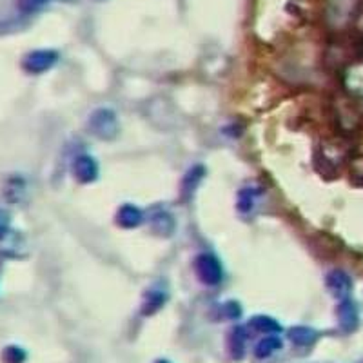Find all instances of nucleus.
Instances as JSON below:
<instances>
[{"label":"nucleus","instance_id":"nucleus-13","mask_svg":"<svg viewBox=\"0 0 363 363\" xmlns=\"http://www.w3.org/2000/svg\"><path fill=\"white\" fill-rule=\"evenodd\" d=\"M289 338L296 345L309 347L318 340V333L311 327H294V329L289 331Z\"/></svg>","mask_w":363,"mask_h":363},{"label":"nucleus","instance_id":"nucleus-20","mask_svg":"<svg viewBox=\"0 0 363 363\" xmlns=\"http://www.w3.org/2000/svg\"><path fill=\"white\" fill-rule=\"evenodd\" d=\"M51 0H18V9L22 13H37L46 8Z\"/></svg>","mask_w":363,"mask_h":363},{"label":"nucleus","instance_id":"nucleus-4","mask_svg":"<svg viewBox=\"0 0 363 363\" xmlns=\"http://www.w3.org/2000/svg\"><path fill=\"white\" fill-rule=\"evenodd\" d=\"M194 270H196V276L202 283L209 285V287H215L222 282L224 278V269H222V263H220L218 258L211 253L200 254L196 260H194Z\"/></svg>","mask_w":363,"mask_h":363},{"label":"nucleus","instance_id":"nucleus-12","mask_svg":"<svg viewBox=\"0 0 363 363\" xmlns=\"http://www.w3.org/2000/svg\"><path fill=\"white\" fill-rule=\"evenodd\" d=\"M203 174H206V171H203L202 165L191 167V171L186 174L184 182H182V196H184V200H189L193 196L194 189L198 187V182L202 180Z\"/></svg>","mask_w":363,"mask_h":363},{"label":"nucleus","instance_id":"nucleus-24","mask_svg":"<svg viewBox=\"0 0 363 363\" xmlns=\"http://www.w3.org/2000/svg\"><path fill=\"white\" fill-rule=\"evenodd\" d=\"M157 363H169V362H157Z\"/></svg>","mask_w":363,"mask_h":363},{"label":"nucleus","instance_id":"nucleus-3","mask_svg":"<svg viewBox=\"0 0 363 363\" xmlns=\"http://www.w3.org/2000/svg\"><path fill=\"white\" fill-rule=\"evenodd\" d=\"M359 102H356L355 98L349 97L343 102H340L338 106L334 107V117H336V122L342 127V131L345 135L349 133H355L356 129L362 127V111H359Z\"/></svg>","mask_w":363,"mask_h":363},{"label":"nucleus","instance_id":"nucleus-25","mask_svg":"<svg viewBox=\"0 0 363 363\" xmlns=\"http://www.w3.org/2000/svg\"><path fill=\"white\" fill-rule=\"evenodd\" d=\"M362 49H363V40H362Z\"/></svg>","mask_w":363,"mask_h":363},{"label":"nucleus","instance_id":"nucleus-19","mask_svg":"<svg viewBox=\"0 0 363 363\" xmlns=\"http://www.w3.org/2000/svg\"><path fill=\"white\" fill-rule=\"evenodd\" d=\"M349 171H351V180L356 186L363 187V155H355L349 162Z\"/></svg>","mask_w":363,"mask_h":363},{"label":"nucleus","instance_id":"nucleus-8","mask_svg":"<svg viewBox=\"0 0 363 363\" xmlns=\"http://www.w3.org/2000/svg\"><path fill=\"white\" fill-rule=\"evenodd\" d=\"M338 320L340 326L345 333H352V331L358 327L359 323V314H358V307L352 300L345 298V300H340L338 305Z\"/></svg>","mask_w":363,"mask_h":363},{"label":"nucleus","instance_id":"nucleus-17","mask_svg":"<svg viewBox=\"0 0 363 363\" xmlns=\"http://www.w3.org/2000/svg\"><path fill=\"white\" fill-rule=\"evenodd\" d=\"M165 304V294L162 291H151L148 296H145L144 300V307H142V311H144V314H153L157 313L158 309L164 307Z\"/></svg>","mask_w":363,"mask_h":363},{"label":"nucleus","instance_id":"nucleus-5","mask_svg":"<svg viewBox=\"0 0 363 363\" xmlns=\"http://www.w3.org/2000/svg\"><path fill=\"white\" fill-rule=\"evenodd\" d=\"M59 62V53L53 49H37L31 51L22 60V68L25 73L31 75H40V73L51 69Z\"/></svg>","mask_w":363,"mask_h":363},{"label":"nucleus","instance_id":"nucleus-21","mask_svg":"<svg viewBox=\"0 0 363 363\" xmlns=\"http://www.w3.org/2000/svg\"><path fill=\"white\" fill-rule=\"evenodd\" d=\"M6 363H24L25 362V352L22 351L20 347H8L2 355Z\"/></svg>","mask_w":363,"mask_h":363},{"label":"nucleus","instance_id":"nucleus-6","mask_svg":"<svg viewBox=\"0 0 363 363\" xmlns=\"http://www.w3.org/2000/svg\"><path fill=\"white\" fill-rule=\"evenodd\" d=\"M73 177L81 184H91L98 178V164L89 155H78L73 160Z\"/></svg>","mask_w":363,"mask_h":363},{"label":"nucleus","instance_id":"nucleus-9","mask_svg":"<svg viewBox=\"0 0 363 363\" xmlns=\"http://www.w3.org/2000/svg\"><path fill=\"white\" fill-rule=\"evenodd\" d=\"M345 88L349 97L363 104V66H351L345 71Z\"/></svg>","mask_w":363,"mask_h":363},{"label":"nucleus","instance_id":"nucleus-7","mask_svg":"<svg viewBox=\"0 0 363 363\" xmlns=\"http://www.w3.org/2000/svg\"><path fill=\"white\" fill-rule=\"evenodd\" d=\"M327 289H329L331 294L338 300H345L349 298L352 291V280L351 276L343 273V270H333L327 275Z\"/></svg>","mask_w":363,"mask_h":363},{"label":"nucleus","instance_id":"nucleus-26","mask_svg":"<svg viewBox=\"0 0 363 363\" xmlns=\"http://www.w3.org/2000/svg\"><path fill=\"white\" fill-rule=\"evenodd\" d=\"M66 2H69V0H66Z\"/></svg>","mask_w":363,"mask_h":363},{"label":"nucleus","instance_id":"nucleus-2","mask_svg":"<svg viewBox=\"0 0 363 363\" xmlns=\"http://www.w3.org/2000/svg\"><path fill=\"white\" fill-rule=\"evenodd\" d=\"M88 129L97 138L113 140L117 138V135L120 131L119 119H117L114 111L102 107V109H97L91 113V117L88 120Z\"/></svg>","mask_w":363,"mask_h":363},{"label":"nucleus","instance_id":"nucleus-18","mask_svg":"<svg viewBox=\"0 0 363 363\" xmlns=\"http://www.w3.org/2000/svg\"><path fill=\"white\" fill-rule=\"evenodd\" d=\"M229 347H231V352L234 358H242L245 351V333L244 329H234L231 334V340H229Z\"/></svg>","mask_w":363,"mask_h":363},{"label":"nucleus","instance_id":"nucleus-10","mask_svg":"<svg viewBox=\"0 0 363 363\" xmlns=\"http://www.w3.org/2000/svg\"><path fill=\"white\" fill-rule=\"evenodd\" d=\"M149 224H151L153 232H157L158 237H169L174 231V218L169 211L158 209L153 211L149 216Z\"/></svg>","mask_w":363,"mask_h":363},{"label":"nucleus","instance_id":"nucleus-23","mask_svg":"<svg viewBox=\"0 0 363 363\" xmlns=\"http://www.w3.org/2000/svg\"><path fill=\"white\" fill-rule=\"evenodd\" d=\"M9 231V215L6 211H0V240L8 234Z\"/></svg>","mask_w":363,"mask_h":363},{"label":"nucleus","instance_id":"nucleus-22","mask_svg":"<svg viewBox=\"0 0 363 363\" xmlns=\"http://www.w3.org/2000/svg\"><path fill=\"white\" fill-rule=\"evenodd\" d=\"M9 189H13V193L8 194V200L9 202H18L22 196V189H24V184L20 180H13L8 184Z\"/></svg>","mask_w":363,"mask_h":363},{"label":"nucleus","instance_id":"nucleus-14","mask_svg":"<svg viewBox=\"0 0 363 363\" xmlns=\"http://www.w3.org/2000/svg\"><path fill=\"white\" fill-rule=\"evenodd\" d=\"M258 196H260V193L254 187H245L238 193V209H240L242 215H249L253 211Z\"/></svg>","mask_w":363,"mask_h":363},{"label":"nucleus","instance_id":"nucleus-16","mask_svg":"<svg viewBox=\"0 0 363 363\" xmlns=\"http://www.w3.org/2000/svg\"><path fill=\"white\" fill-rule=\"evenodd\" d=\"M249 327H253V329L258 331V333H266V334H275L282 329V327H280L278 323L269 316L253 318V320L249 321Z\"/></svg>","mask_w":363,"mask_h":363},{"label":"nucleus","instance_id":"nucleus-1","mask_svg":"<svg viewBox=\"0 0 363 363\" xmlns=\"http://www.w3.org/2000/svg\"><path fill=\"white\" fill-rule=\"evenodd\" d=\"M355 157L352 153V144L349 138H331L321 142L314 153V164L316 169L320 171L326 178H334L340 174V169L343 165L349 164L351 158Z\"/></svg>","mask_w":363,"mask_h":363},{"label":"nucleus","instance_id":"nucleus-15","mask_svg":"<svg viewBox=\"0 0 363 363\" xmlns=\"http://www.w3.org/2000/svg\"><path fill=\"white\" fill-rule=\"evenodd\" d=\"M278 349H282V340H280L278 336L269 334V336H266L262 342L258 343L256 349H254V355H256L258 358H267V356L275 355Z\"/></svg>","mask_w":363,"mask_h":363},{"label":"nucleus","instance_id":"nucleus-11","mask_svg":"<svg viewBox=\"0 0 363 363\" xmlns=\"http://www.w3.org/2000/svg\"><path fill=\"white\" fill-rule=\"evenodd\" d=\"M144 222V213L142 209L131 203H126L117 213V224L124 229H135Z\"/></svg>","mask_w":363,"mask_h":363}]
</instances>
